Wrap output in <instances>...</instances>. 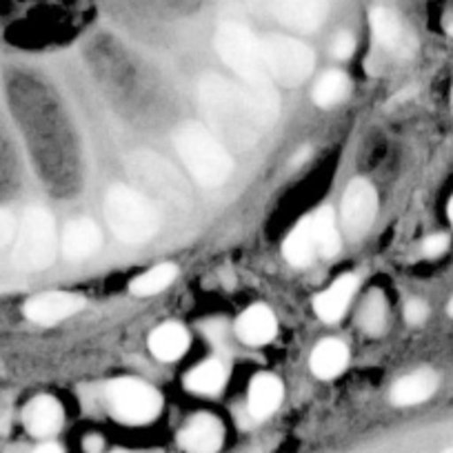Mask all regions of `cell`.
<instances>
[{"label":"cell","instance_id":"obj_1","mask_svg":"<svg viewBox=\"0 0 453 453\" xmlns=\"http://www.w3.org/2000/svg\"><path fill=\"white\" fill-rule=\"evenodd\" d=\"M200 107L209 127L222 145L234 150H250L263 136V119L250 103L241 87L220 76H204L198 87Z\"/></svg>","mask_w":453,"mask_h":453},{"label":"cell","instance_id":"obj_2","mask_svg":"<svg viewBox=\"0 0 453 453\" xmlns=\"http://www.w3.org/2000/svg\"><path fill=\"white\" fill-rule=\"evenodd\" d=\"M216 50L226 67L232 69L242 81V91L258 111L263 123L272 125L278 119L280 103H278L276 87L263 60L260 41L247 27L238 23L220 25L216 34Z\"/></svg>","mask_w":453,"mask_h":453},{"label":"cell","instance_id":"obj_3","mask_svg":"<svg viewBox=\"0 0 453 453\" xmlns=\"http://www.w3.org/2000/svg\"><path fill=\"white\" fill-rule=\"evenodd\" d=\"M176 151L191 176L203 187H220L234 172V160L211 129L187 123L173 136Z\"/></svg>","mask_w":453,"mask_h":453},{"label":"cell","instance_id":"obj_4","mask_svg":"<svg viewBox=\"0 0 453 453\" xmlns=\"http://www.w3.org/2000/svg\"><path fill=\"white\" fill-rule=\"evenodd\" d=\"M104 216L111 232L129 245L151 241L160 229V216L151 200L129 187H111L104 198Z\"/></svg>","mask_w":453,"mask_h":453},{"label":"cell","instance_id":"obj_5","mask_svg":"<svg viewBox=\"0 0 453 453\" xmlns=\"http://www.w3.org/2000/svg\"><path fill=\"white\" fill-rule=\"evenodd\" d=\"M56 226L50 211L32 207L20 220L14 245V263L27 272H41L54 263Z\"/></svg>","mask_w":453,"mask_h":453},{"label":"cell","instance_id":"obj_6","mask_svg":"<svg viewBox=\"0 0 453 453\" xmlns=\"http://www.w3.org/2000/svg\"><path fill=\"white\" fill-rule=\"evenodd\" d=\"M260 50L272 81L296 87L311 76L316 56L304 42L289 36H269L260 41Z\"/></svg>","mask_w":453,"mask_h":453},{"label":"cell","instance_id":"obj_7","mask_svg":"<svg viewBox=\"0 0 453 453\" xmlns=\"http://www.w3.org/2000/svg\"><path fill=\"white\" fill-rule=\"evenodd\" d=\"M107 404L113 418L127 425H147L158 418L163 400L147 382L136 378H120L107 385Z\"/></svg>","mask_w":453,"mask_h":453},{"label":"cell","instance_id":"obj_8","mask_svg":"<svg viewBox=\"0 0 453 453\" xmlns=\"http://www.w3.org/2000/svg\"><path fill=\"white\" fill-rule=\"evenodd\" d=\"M378 213V194L372 182L351 180L347 185L345 196H342V222H345L347 232L354 238H360L369 232Z\"/></svg>","mask_w":453,"mask_h":453},{"label":"cell","instance_id":"obj_9","mask_svg":"<svg viewBox=\"0 0 453 453\" xmlns=\"http://www.w3.org/2000/svg\"><path fill=\"white\" fill-rule=\"evenodd\" d=\"M85 307V300L76 294H65V291H51L41 294L25 304V316L38 325H56V322L72 318Z\"/></svg>","mask_w":453,"mask_h":453},{"label":"cell","instance_id":"obj_10","mask_svg":"<svg viewBox=\"0 0 453 453\" xmlns=\"http://www.w3.org/2000/svg\"><path fill=\"white\" fill-rule=\"evenodd\" d=\"M136 173L147 182L151 191L172 203H187L185 185L178 180L176 172L169 169L167 163L151 156H136Z\"/></svg>","mask_w":453,"mask_h":453},{"label":"cell","instance_id":"obj_11","mask_svg":"<svg viewBox=\"0 0 453 453\" xmlns=\"http://www.w3.org/2000/svg\"><path fill=\"white\" fill-rule=\"evenodd\" d=\"M278 19L298 32H313L326 16V0H272Z\"/></svg>","mask_w":453,"mask_h":453},{"label":"cell","instance_id":"obj_12","mask_svg":"<svg viewBox=\"0 0 453 453\" xmlns=\"http://www.w3.org/2000/svg\"><path fill=\"white\" fill-rule=\"evenodd\" d=\"M225 440V429L220 420L209 413L191 418L189 425L180 434V447L187 453H216Z\"/></svg>","mask_w":453,"mask_h":453},{"label":"cell","instance_id":"obj_13","mask_svg":"<svg viewBox=\"0 0 453 453\" xmlns=\"http://www.w3.org/2000/svg\"><path fill=\"white\" fill-rule=\"evenodd\" d=\"M278 322L276 316L269 307L265 304H254L247 311L241 313L236 322V334L242 342L251 347H260L272 342L273 335H276Z\"/></svg>","mask_w":453,"mask_h":453},{"label":"cell","instance_id":"obj_14","mask_svg":"<svg viewBox=\"0 0 453 453\" xmlns=\"http://www.w3.org/2000/svg\"><path fill=\"white\" fill-rule=\"evenodd\" d=\"M103 234L89 218H78L69 222L63 234V251L69 260H85L100 250Z\"/></svg>","mask_w":453,"mask_h":453},{"label":"cell","instance_id":"obj_15","mask_svg":"<svg viewBox=\"0 0 453 453\" xmlns=\"http://www.w3.org/2000/svg\"><path fill=\"white\" fill-rule=\"evenodd\" d=\"M25 426L36 438H50L63 426V407L51 395H38L25 409Z\"/></svg>","mask_w":453,"mask_h":453},{"label":"cell","instance_id":"obj_16","mask_svg":"<svg viewBox=\"0 0 453 453\" xmlns=\"http://www.w3.org/2000/svg\"><path fill=\"white\" fill-rule=\"evenodd\" d=\"M356 289H358V278L356 276H342L329 287V289L322 291L316 298L313 307L316 313L325 322H338L340 318L345 316L347 307H349L351 298H354Z\"/></svg>","mask_w":453,"mask_h":453},{"label":"cell","instance_id":"obj_17","mask_svg":"<svg viewBox=\"0 0 453 453\" xmlns=\"http://www.w3.org/2000/svg\"><path fill=\"white\" fill-rule=\"evenodd\" d=\"M438 389V376L434 372H416L400 378L391 389V403L398 407H413L434 395Z\"/></svg>","mask_w":453,"mask_h":453},{"label":"cell","instance_id":"obj_18","mask_svg":"<svg viewBox=\"0 0 453 453\" xmlns=\"http://www.w3.org/2000/svg\"><path fill=\"white\" fill-rule=\"evenodd\" d=\"M187 347H189V334L185 326L176 325V322L160 325L150 335V351L163 363H173V360L182 358Z\"/></svg>","mask_w":453,"mask_h":453},{"label":"cell","instance_id":"obj_19","mask_svg":"<svg viewBox=\"0 0 453 453\" xmlns=\"http://www.w3.org/2000/svg\"><path fill=\"white\" fill-rule=\"evenodd\" d=\"M282 403V382L272 373H258L250 387V411L263 420L269 418Z\"/></svg>","mask_w":453,"mask_h":453},{"label":"cell","instance_id":"obj_20","mask_svg":"<svg viewBox=\"0 0 453 453\" xmlns=\"http://www.w3.org/2000/svg\"><path fill=\"white\" fill-rule=\"evenodd\" d=\"M347 360H349V351H347L345 342L329 338L322 340L320 345L313 349L309 365H311L313 376L322 378V380H331V378L342 373V369L347 367Z\"/></svg>","mask_w":453,"mask_h":453},{"label":"cell","instance_id":"obj_21","mask_svg":"<svg viewBox=\"0 0 453 453\" xmlns=\"http://www.w3.org/2000/svg\"><path fill=\"white\" fill-rule=\"evenodd\" d=\"M309 226H311L313 242H316V251L325 258H331L334 254H338L340 250V236L338 229H335V218L331 209H320L318 213H313L311 218H307Z\"/></svg>","mask_w":453,"mask_h":453},{"label":"cell","instance_id":"obj_22","mask_svg":"<svg viewBox=\"0 0 453 453\" xmlns=\"http://www.w3.org/2000/svg\"><path fill=\"white\" fill-rule=\"evenodd\" d=\"M282 254L296 267H304L313 260L316 251V242H313L311 226H309V220H303L300 225H296L294 232L287 236L285 245H282Z\"/></svg>","mask_w":453,"mask_h":453},{"label":"cell","instance_id":"obj_23","mask_svg":"<svg viewBox=\"0 0 453 453\" xmlns=\"http://www.w3.org/2000/svg\"><path fill=\"white\" fill-rule=\"evenodd\" d=\"M349 89L351 82L349 78H347V73L338 72V69H331V72H326L325 76L318 81L316 89H313V103L322 109L335 107V104H340L347 98Z\"/></svg>","mask_w":453,"mask_h":453},{"label":"cell","instance_id":"obj_24","mask_svg":"<svg viewBox=\"0 0 453 453\" xmlns=\"http://www.w3.org/2000/svg\"><path fill=\"white\" fill-rule=\"evenodd\" d=\"M226 380V369L218 360H207V363L198 365L194 372L187 376V389L194 394L211 395L222 389Z\"/></svg>","mask_w":453,"mask_h":453},{"label":"cell","instance_id":"obj_25","mask_svg":"<svg viewBox=\"0 0 453 453\" xmlns=\"http://www.w3.org/2000/svg\"><path fill=\"white\" fill-rule=\"evenodd\" d=\"M372 27L373 36L387 50H400L404 42V29L403 23L398 20V16L391 10H385V7H376L372 12Z\"/></svg>","mask_w":453,"mask_h":453},{"label":"cell","instance_id":"obj_26","mask_svg":"<svg viewBox=\"0 0 453 453\" xmlns=\"http://www.w3.org/2000/svg\"><path fill=\"white\" fill-rule=\"evenodd\" d=\"M178 269L173 265H158L132 282V294L136 296H156L167 289L176 278Z\"/></svg>","mask_w":453,"mask_h":453},{"label":"cell","instance_id":"obj_27","mask_svg":"<svg viewBox=\"0 0 453 453\" xmlns=\"http://www.w3.org/2000/svg\"><path fill=\"white\" fill-rule=\"evenodd\" d=\"M387 322V304L380 294H373L365 300L363 309H360V326L367 334H380L385 329Z\"/></svg>","mask_w":453,"mask_h":453},{"label":"cell","instance_id":"obj_28","mask_svg":"<svg viewBox=\"0 0 453 453\" xmlns=\"http://www.w3.org/2000/svg\"><path fill=\"white\" fill-rule=\"evenodd\" d=\"M354 51H356V41H354V36L347 32H340L338 36L334 38V42H331V54L340 60H345V58H349V56H354Z\"/></svg>","mask_w":453,"mask_h":453},{"label":"cell","instance_id":"obj_29","mask_svg":"<svg viewBox=\"0 0 453 453\" xmlns=\"http://www.w3.org/2000/svg\"><path fill=\"white\" fill-rule=\"evenodd\" d=\"M426 316H429V307H426L425 300H409L407 307H404V320L409 322V325H420V322L426 320Z\"/></svg>","mask_w":453,"mask_h":453},{"label":"cell","instance_id":"obj_30","mask_svg":"<svg viewBox=\"0 0 453 453\" xmlns=\"http://www.w3.org/2000/svg\"><path fill=\"white\" fill-rule=\"evenodd\" d=\"M449 247V238L444 236V234H435V236L426 238L425 242H422V254L426 256V258H438V256H442L444 251H447Z\"/></svg>","mask_w":453,"mask_h":453},{"label":"cell","instance_id":"obj_31","mask_svg":"<svg viewBox=\"0 0 453 453\" xmlns=\"http://www.w3.org/2000/svg\"><path fill=\"white\" fill-rule=\"evenodd\" d=\"M14 234H16L14 216H12L10 211H5V209H0V247L10 245Z\"/></svg>","mask_w":453,"mask_h":453},{"label":"cell","instance_id":"obj_32","mask_svg":"<svg viewBox=\"0 0 453 453\" xmlns=\"http://www.w3.org/2000/svg\"><path fill=\"white\" fill-rule=\"evenodd\" d=\"M34 453H63V449L54 442H47V444H42V447H38Z\"/></svg>","mask_w":453,"mask_h":453},{"label":"cell","instance_id":"obj_33","mask_svg":"<svg viewBox=\"0 0 453 453\" xmlns=\"http://www.w3.org/2000/svg\"><path fill=\"white\" fill-rule=\"evenodd\" d=\"M449 218H451V222H453V196H451V200H449Z\"/></svg>","mask_w":453,"mask_h":453},{"label":"cell","instance_id":"obj_34","mask_svg":"<svg viewBox=\"0 0 453 453\" xmlns=\"http://www.w3.org/2000/svg\"><path fill=\"white\" fill-rule=\"evenodd\" d=\"M449 316L453 318V298H451V303H449Z\"/></svg>","mask_w":453,"mask_h":453},{"label":"cell","instance_id":"obj_35","mask_svg":"<svg viewBox=\"0 0 453 453\" xmlns=\"http://www.w3.org/2000/svg\"><path fill=\"white\" fill-rule=\"evenodd\" d=\"M444 453H453V449H447V451H444Z\"/></svg>","mask_w":453,"mask_h":453},{"label":"cell","instance_id":"obj_36","mask_svg":"<svg viewBox=\"0 0 453 453\" xmlns=\"http://www.w3.org/2000/svg\"><path fill=\"white\" fill-rule=\"evenodd\" d=\"M451 104H453V91H451Z\"/></svg>","mask_w":453,"mask_h":453},{"label":"cell","instance_id":"obj_37","mask_svg":"<svg viewBox=\"0 0 453 453\" xmlns=\"http://www.w3.org/2000/svg\"><path fill=\"white\" fill-rule=\"evenodd\" d=\"M113 453H125V451H113Z\"/></svg>","mask_w":453,"mask_h":453}]
</instances>
